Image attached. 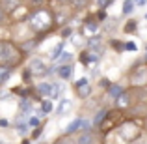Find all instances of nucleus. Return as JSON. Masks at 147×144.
<instances>
[{"label":"nucleus","mask_w":147,"mask_h":144,"mask_svg":"<svg viewBox=\"0 0 147 144\" xmlns=\"http://www.w3.org/2000/svg\"><path fill=\"white\" fill-rule=\"evenodd\" d=\"M7 126H9V122H7L6 118H2V120H0V127H4V129H6Z\"/></svg>","instance_id":"f704fd0d"},{"label":"nucleus","mask_w":147,"mask_h":144,"mask_svg":"<svg viewBox=\"0 0 147 144\" xmlns=\"http://www.w3.org/2000/svg\"><path fill=\"white\" fill-rule=\"evenodd\" d=\"M132 10H134V2L132 0H125V4H123V15L132 13Z\"/></svg>","instance_id":"6ab92c4d"},{"label":"nucleus","mask_w":147,"mask_h":144,"mask_svg":"<svg viewBox=\"0 0 147 144\" xmlns=\"http://www.w3.org/2000/svg\"><path fill=\"white\" fill-rule=\"evenodd\" d=\"M71 109H73V101L71 99H61L60 105H58V109H56V114L58 116H65V114L71 112Z\"/></svg>","instance_id":"1a4fd4ad"},{"label":"nucleus","mask_w":147,"mask_h":144,"mask_svg":"<svg viewBox=\"0 0 147 144\" xmlns=\"http://www.w3.org/2000/svg\"><path fill=\"white\" fill-rule=\"evenodd\" d=\"M60 2H71V0H60Z\"/></svg>","instance_id":"58836bf2"},{"label":"nucleus","mask_w":147,"mask_h":144,"mask_svg":"<svg viewBox=\"0 0 147 144\" xmlns=\"http://www.w3.org/2000/svg\"><path fill=\"white\" fill-rule=\"evenodd\" d=\"M19 111H21V114L28 116L30 112H32V101H30V99H26V97H22V99H21V103H19Z\"/></svg>","instance_id":"ddd939ff"},{"label":"nucleus","mask_w":147,"mask_h":144,"mask_svg":"<svg viewBox=\"0 0 147 144\" xmlns=\"http://www.w3.org/2000/svg\"><path fill=\"white\" fill-rule=\"evenodd\" d=\"M147 0H136V6H145Z\"/></svg>","instance_id":"c9c22d12"},{"label":"nucleus","mask_w":147,"mask_h":144,"mask_svg":"<svg viewBox=\"0 0 147 144\" xmlns=\"http://www.w3.org/2000/svg\"><path fill=\"white\" fill-rule=\"evenodd\" d=\"M36 92H37V96L43 97V99H50V97H52V83H47V81L39 83L36 86Z\"/></svg>","instance_id":"39448f33"},{"label":"nucleus","mask_w":147,"mask_h":144,"mask_svg":"<svg viewBox=\"0 0 147 144\" xmlns=\"http://www.w3.org/2000/svg\"><path fill=\"white\" fill-rule=\"evenodd\" d=\"M71 6L75 10H82V8L88 6V0H71Z\"/></svg>","instance_id":"5701e85b"},{"label":"nucleus","mask_w":147,"mask_h":144,"mask_svg":"<svg viewBox=\"0 0 147 144\" xmlns=\"http://www.w3.org/2000/svg\"><path fill=\"white\" fill-rule=\"evenodd\" d=\"M145 58H147V45H145Z\"/></svg>","instance_id":"ea45409f"},{"label":"nucleus","mask_w":147,"mask_h":144,"mask_svg":"<svg viewBox=\"0 0 147 144\" xmlns=\"http://www.w3.org/2000/svg\"><path fill=\"white\" fill-rule=\"evenodd\" d=\"M26 71H28L32 77H45L49 73V68H47V64H45L41 58H32V60L28 62Z\"/></svg>","instance_id":"20e7f679"},{"label":"nucleus","mask_w":147,"mask_h":144,"mask_svg":"<svg viewBox=\"0 0 147 144\" xmlns=\"http://www.w3.org/2000/svg\"><path fill=\"white\" fill-rule=\"evenodd\" d=\"M112 45H114V49H117L119 53L125 51V43H121V41H112Z\"/></svg>","instance_id":"cd10ccee"},{"label":"nucleus","mask_w":147,"mask_h":144,"mask_svg":"<svg viewBox=\"0 0 147 144\" xmlns=\"http://www.w3.org/2000/svg\"><path fill=\"white\" fill-rule=\"evenodd\" d=\"M86 28L90 30V32H97L99 23H97V21H93V19H88V21H86Z\"/></svg>","instance_id":"aec40b11"},{"label":"nucleus","mask_w":147,"mask_h":144,"mask_svg":"<svg viewBox=\"0 0 147 144\" xmlns=\"http://www.w3.org/2000/svg\"><path fill=\"white\" fill-rule=\"evenodd\" d=\"M106 114H108V112H106V109H102L100 112H97V116H95V120H93V126H99V124L102 122L104 118H106Z\"/></svg>","instance_id":"4be33fe9"},{"label":"nucleus","mask_w":147,"mask_h":144,"mask_svg":"<svg viewBox=\"0 0 147 144\" xmlns=\"http://www.w3.org/2000/svg\"><path fill=\"white\" fill-rule=\"evenodd\" d=\"M130 144H147V142H144V141H134V142H130Z\"/></svg>","instance_id":"e433bc0d"},{"label":"nucleus","mask_w":147,"mask_h":144,"mask_svg":"<svg viewBox=\"0 0 147 144\" xmlns=\"http://www.w3.org/2000/svg\"><path fill=\"white\" fill-rule=\"evenodd\" d=\"M28 25L36 34H47L54 26V15L45 8H39L28 17Z\"/></svg>","instance_id":"f03ea898"},{"label":"nucleus","mask_w":147,"mask_h":144,"mask_svg":"<svg viewBox=\"0 0 147 144\" xmlns=\"http://www.w3.org/2000/svg\"><path fill=\"white\" fill-rule=\"evenodd\" d=\"M0 144H7V142H0Z\"/></svg>","instance_id":"a19ab883"},{"label":"nucleus","mask_w":147,"mask_h":144,"mask_svg":"<svg viewBox=\"0 0 147 144\" xmlns=\"http://www.w3.org/2000/svg\"><path fill=\"white\" fill-rule=\"evenodd\" d=\"M28 129H30V127H28V124H26V122H17V131L21 135H24Z\"/></svg>","instance_id":"393cba45"},{"label":"nucleus","mask_w":147,"mask_h":144,"mask_svg":"<svg viewBox=\"0 0 147 144\" xmlns=\"http://www.w3.org/2000/svg\"><path fill=\"white\" fill-rule=\"evenodd\" d=\"M86 84H90V81L86 79V77H82V79H78L75 83V88H80V86H86Z\"/></svg>","instance_id":"bb28decb"},{"label":"nucleus","mask_w":147,"mask_h":144,"mask_svg":"<svg viewBox=\"0 0 147 144\" xmlns=\"http://www.w3.org/2000/svg\"><path fill=\"white\" fill-rule=\"evenodd\" d=\"M21 6H22L21 0H0V8L4 10L6 15H11L15 10H19Z\"/></svg>","instance_id":"423d86ee"},{"label":"nucleus","mask_w":147,"mask_h":144,"mask_svg":"<svg viewBox=\"0 0 147 144\" xmlns=\"http://www.w3.org/2000/svg\"><path fill=\"white\" fill-rule=\"evenodd\" d=\"M145 19H147V15H145Z\"/></svg>","instance_id":"79ce46f5"},{"label":"nucleus","mask_w":147,"mask_h":144,"mask_svg":"<svg viewBox=\"0 0 147 144\" xmlns=\"http://www.w3.org/2000/svg\"><path fill=\"white\" fill-rule=\"evenodd\" d=\"M100 45H102V36H91L86 40V47L93 53H100Z\"/></svg>","instance_id":"6e6552de"},{"label":"nucleus","mask_w":147,"mask_h":144,"mask_svg":"<svg viewBox=\"0 0 147 144\" xmlns=\"http://www.w3.org/2000/svg\"><path fill=\"white\" fill-rule=\"evenodd\" d=\"M129 103H130V96L123 92V94L117 97V105H119V107H127V105H129Z\"/></svg>","instance_id":"f3484780"},{"label":"nucleus","mask_w":147,"mask_h":144,"mask_svg":"<svg viewBox=\"0 0 147 144\" xmlns=\"http://www.w3.org/2000/svg\"><path fill=\"white\" fill-rule=\"evenodd\" d=\"M60 58H61V64H67V62L71 60V54H69V53H63Z\"/></svg>","instance_id":"2f4dec72"},{"label":"nucleus","mask_w":147,"mask_h":144,"mask_svg":"<svg viewBox=\"0 0 147 144\" xmlns=\"http://www.w3.org/2000/svg\"><path fill=\"white\" fill-rule=\"evenodd\" d=\"M119 135H121L123 141H127V142L130 144V142H134V141L140 139L142 127L136 126V124H132V122H125L123 126H119Z\"/></svg>","instance_id":"7ed1b4c3"},{"label":"nucleus","mask_w":147,"mask_h":144,"mask_svg":"<svg viewBox=\"0 0 147 144\" xmlns=\"http://www.w3.org/2000/svg\"><path fill=\"white\" fill-rule=\"evenodd\" d=\"M13 71H15V69H11V68H6V66H0V86H4V84H6L7 81L11 79Z\"/></svg>","instance_id":"9d476101"},{"label":"nucleus","mask_w":147,"mask_h":144,"mask_svg":"<svg viewBox=\"0 0 147 144\" xmlns=\"http://www.w3.org/2000/svg\"><path fill=\"white\" fill-rule=\"evenodd\" d=\"M56 144H76V141H73V139H60V141H56Z\"/></svg>","instance_id":"c85d7f7f"},{"label":"nucleus","mask_w":147,"mask_h":144,"mask_svg":"<svg viewBox=\"0 0 147 144\" xmlns=\"http://www.w3.org/2000/svg\"><path fill=\"white\" fill-rule=\"evenodd\" d=\"M61 54H63V43H58L56 47L52 49V53H50V60H58Z\"/></svg>","instance_id":"dca6fc26"},{"label":"nucleus","mask_w":147,"mask_h":144,"mask_svg":"<svg viewBox=\"0 0 147 144\" xmlns=\"http://www.w3.org/2000/svg\"><path fill=\"white\" fill-rule=\"evenodd\" d=\"M82 122H84L82 118H76V120H73V122L69 124L67 127H65V135H73V133H75V131L82 129Z\"/></svg>","instance_id":"f8f14e48"},{"label":"nucleus","mask_w":147,"mask_h":144,"mask_svg":"<svg viewBox=\"0 0 147 144\" xmlns=\"http://www.w3.org/2000/svg\"><path fill=\"white\" fill-rule=\"evenodd\" d=\"M76 92H78V97H88L90 96V92H91V86L90 84H86V86H80V88H76Z\"/></svg>","instance_id":"a211bd4d"},{"label":"nucleus","mask_w":147,"mask_h":144,"mask_svg":"<svg viewBox=\"0 0 147 144\" xmlns=\"http://www.w3.org/2000/svg\"><path fill=\"white\" fill-rule=\"evenodd\" d=\"M41 2H43V0H34V4H37V6H41Z\"/></svg>","instance_id":"4c0bfd02"},{"label":"nucleus","mask_w":147,"mask_h":144,"mask_svg":"<svg viewBox=\"0 0 147 144\" xmlns=\"http://www.w3.org/2000/svg\"><path fill=\"white\" fill-rule=\"evenodd\" d=\"M56 73H58V77H60V79L69 81V79L73 77V73H75V69H73L71 64H61V66H58Z\"/></svg>","instance_id":"0eeeda50"},{"label":"nucleus","mask_w":147,"mask_h":144,"mask_svg":"<svg viewBox=\"0 0 147 144\" xmlns=\"http://www.w3.org/2000/svg\"><path fill=\"white\" fill-rule=\"evenodd\" d=\"M22 60H24V51L21 49V45L9 40H0V66L15 69L22 64Z\"/></svg>","instance_id":"f257e3e1"},{"label":"nucleus","mask_w":147,"mask_h":144,"mask_svg":"<svg viewBox=\"0 0 147 144\" xmlns=\"http://www.w3.org/2000/svg\"><path fill=\"white\" fill-rule=\"evenodd\" d=\"M61 94V84H52V97L50 99H58Z\"/></svg>","instance_id":"b1692460"},{"label":"nucleus","mask_w":147,"mask_h":144,"mask_svg":"<svg viewBox=\"0 0 147 144\" xmlns=\"http://www.w3.org/2000/svg\"><path fill=\"white\" fill-rule=\"evenodd\" d=\"M121 94H123V86H119V84H110V86H108V96L110 97L117 99Z\"/></svg>","instance_id":"4468645a"},{"label":"nucleus","mask_w":147,"mask_h":144,"mask_svg":"<svg viewBox=\"0 0 147 144\" xmlns=\"http://www.w3.org/2000/svg\"><path fill=\"white\" fill-rule=\"evenodd\" d=\"M69 36H73V28H63L61 30V38H69Z\"/></svg>","instance_id":"7c9ffc66"},{"label":"nucleus","mask_w":147,"mask_h":144,"mask_svg":"<svg viewBox=\"0 0 147 144\" xmlns=\"http://www.w3.org/2000/svg\"><path fill=\"white\" fill-rule=\"evenodd\" d=\"M52 111H54L52 101L50 99H41V114H50Z\"/></svg>","instance_id":"2eb2a0df"},{"label":"nucleus","mask_w":147,"mask_h":144,"mask_svg":"<svg viewBox=\"0 0 147 144\" xmlns=\"http://www.w3.org/2000/svg\"><path fill=\"white\" fill-rule=\"evenodd\" d=\"M110 2H112V0H97V6L100 8V10H104V8H108Z\"/></svg>","instance_id":"c756f323"},{"label":"nucleus","mask_w":147,"mask_h":144,"mask_svg":"<svg viewBox=\"0 0 147 144\" xmlns=\"http://www.w3.org/2000/svg\"><path fill=\"white\" fill-rule=\"evenodd\" d=\"M134 28H136V23L132 21V23H129V25L125 26V32H130V30H134Z\"/></svg>","instance_id":"473e14b6"},{"label":"nucleus","mask_w":147,"mask_h":144,"mask_svg":"<svg viewBox=\"0 0 147 144\" xmlns=\"http://www.w3.org/2000/svg\"><path fill=\"white\" fill-rule=\"evenodd\" d=\"M125 51H129V53H136L138 47H136V43H132V41H127V43H125Z\"/></svg>","instance_id":"a878e982"},{"label":"nucleus","mask_w":147,"mask_h":144,"mask_svg":"<svg viewBox=\"0 0 147 144\" xmlns=\"http://www.w3.org/2000/svg\"><path fill=\"white\" fill-rule=\"evenodd\" d=\"M26 124H28L30 129H37V127H39V118H37V116H30Z\"/></svg>","instance_id":"412c9836"},{"label":"nucleus","mask_w":147,"mask_h":144,"mask_svg":"<svg viewBox=\"0 0 147 144\" xmlns=\"http://www.w3.org/2000/svg\"><path fill=\"white\" fill-rule=\"evenodd\" d=\"M76 144H95V135L91 131H82V135L76 139Z\"/></svg>","instance_id":"9b49d317"},{"label":"nucleus","mask_w":147,"mask_h":144,"mask_svg":"<svg viewBox=\"0 0 147 144\" xmlns=\"http://www.w3.org/2000/svg\"><path fill=\"white\" fill-rule=\"evenodd\" d=\"M6 17H7V15L4 13V10L0 8V25H4V21H6Z\"/></svg>","instance_id":"72a5a7b5"}]
</instances>
